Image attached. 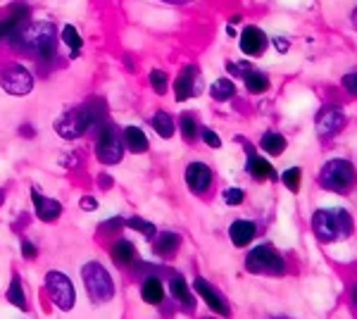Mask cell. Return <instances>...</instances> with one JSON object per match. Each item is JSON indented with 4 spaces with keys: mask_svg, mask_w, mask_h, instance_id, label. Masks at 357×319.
<instances>
[{
    "mask_svg": "<svg viewBox=\"0 0 357 319\" xmlns=\"http://www.w3.org/2000/svg\"><path fill=\"white\" fill-rule=\"evenodd\" d=\"M15 43H20L38 60L50 62L57 50V31L50 22H36V24H26L22 29L15 36Z\"/></svg>",
    "mask_w": 357,
    "mask_h": 319,
    "instance_id": "obj_1",
    "label": "cell"
},
{
    "mask_svg": "<svg viewBox=\"0 0 357 319\" xmlns=\"http://www.w3.org/2000/svg\"><path fill=\"white\" fill-rule=\"evenodd\" d=\"M312 229L317 239L324 243H333L348 239L353 231V219L341 207H326V210H317L312 217Z\"/></svg>",
    "mask_w": 357,
    "mask_h": 319,
    "instance_id": "obj_2",
    "label": "cell"
},
{
    "mask_svg": "<svg viewBox=\"0 0 357 319\" xmlns=\"http://www.w3.org/2000/svg\"><path fill=\"white\" fill-rule=\"evenodd\" d=\"M357 184V172L353 162L345 158H333L319 170V186L333 193H350Z\"/></svg>",
    "mask_w": 357,
    "mask_h": 319,
    "instance_id": "obj_3",
    "label": "cell"
},
{
    "mask_svg": "<svg viewBox=\"0 0 357 319\" xmlns=\"http://www.w3.org/2000/svg\"><path fill=\"white\" fill-rule=\"evenodd\" d=\"M82 274H84V286L93 303H107V300L114 298V281H112L110 272L100 262L84 265Z\"/></svg>",
    "mask_w": 357,
    "mask_h": 319,
    "instance_id": "obj_4",
    "label": "cell"
},
{
    "mask_svg": "<svg viewBox=\"0 0 357 319\" xmlns=\"http://www.w3.org/2000/svg\"><path fill=\"white\" fill-rule=\"evenodd\" d=\"M245 267H248V272H252V274L279 276V274H284L286 262H284V258H281L276 248L267 246V243H262V246L252 248V251L248 253Z\"/></svg>",
    "mask_w": 357,
    "mask_h": 319,
    "instance_id": "obj_5",
    "label": "cell"
},
{
    "mask_svg": "<svg viewBox=\"0 0 357 319\" xmlns=\"http://www.w3.org/2000/svg\"><path fill=\"white\" fill-rule=\"evenodd\" d=\"M96 117V105H82V107H72L67 112H62L60 117L55 119V131L60 133L62 138L72 141V138L84 136V131L91 126V121Z\"/></svg>",
    "mask_w": 357,
    "mask_h": 319,
    "instance_id": "obj_6",
    "label": "cell"
},
{
    "mask_svg": "<svg viewBox=\"0 0 357 319\" xmlns=\"http://www.w3.org/2000/svg\"><path fill=\"white\" fill-rule=\"evenodd\" d=\"M96 153H98V160L102 165H117L122 162V155H124V141L119 136L117 126L112 124H105L100 131V138H98V146H96Z\"/></svg>",
    "mask_w": 357,
    "mask_h": 319,
    "instance_id": "obj_7",
    "label": "cell"
},
{
    "mask_svg": "<svg viewBox=\"0 0 357 319\" xmlns=\"http://www.w3.org/2000/svg\"><path fill=\"white\" fill-rule=\"evenodd\" d=\"M0 89L10 96H26L33 89V77L26 67L8 65L0 69Z\"/></svg>",
    "mask_w": 357,
    "mask_h": 319,
    "instance_id": "obj_8",
    "label": "cell"
},
{
    "mask_svg": "<svg viewBox=\"0 0 357 319\" xmlns=\"http://www.w3.org/2000/svg\"><path fill=\"white\" fill-rule=\"evenodd\" d=\"M45 288H48L50 298H53V303L60 307V310H72L74 307V286L72 281L67 279V274H62V272H48L45 274Z\"/></svg>",
    "mask_w": 357,
    "mask_h": 319,
    "instance_id": "obj_9",
    "label": "cell"
},
{
    "mask_svg": "<svg viewBox=\"0 0 357 319\" xmlns=\"http://www.w3.org/2000/svg\"><path fill=\"white\" fill-rule=\"evenodd\" d=\"M231 72H234V74H238V77H243L245 89L250 91V94H264V91L269 89L267 74L260 72V69L245 67L243 62H231Z\"/></svg>",
    "mask_w": 357,
    "mask_h": 319,
    "instance_id": "obj_10",
    "label": "cell"
},
{
    "mask_svg": "<svg viewBox=\"0 0 357 319\" xmlns=\"http://www.w3.org/2000/svg\"><path fill=\"white\" fill-rule=\"evenodd\" d=\"M345 124V114L341 107H326L324 112L319 114L317 119V133L321 138H329V136H336L338 131L343 129Z\"/></svg>",
    "mask_w": 357,
    "mask_h": 319,
    "instance_id": "obj_11",
    "label": "cell"
},
{
    "mask_svg": "<svg viewBox=\"0 0 357 319\" xmlns=\"http://www.w3.org/2000/svg\"><path fill=\"white\" fill-rule=\"evenodd\" d=\"M186 186L191 188L193 193H205V191L212 186L210 167L203 165V162H191V165L186 167Z\"/></svg>",
    "mask_w": 357,
    "mask_h": 319,
    "instance_id": "obj_12",
    "label": "cell"
},
{
    "mask_svg": "<svg viewBox=\"0 0 357 319\" xmlns=\"http://www.w3.org/2000/svg\"><path fill=\"white\" fill-rule=\"evenodd\" d=\"M200 81V74L195 67H183L181 72H178V77L174 81V94H176V101H186V98L195 96L200 91L198 86Z\"/></svg>",
    "mask_w": 357,
    "mask_h": 319,
    "instance_id": "obj_13",
    "label": "cell"
},
{
    "mask_svg": "<svg viewBox=\"0 0 357 319\" xmlns=\"http://www.w3.org/2000/svg\"><path fill=\"white\" fill-rule=\"evenodd\" d=\"M264 48H267V36H264L262 29L257 27H245L243 34H241V50H243L245 55H262Z\"/></svg>",
    "mask_w": 357,
    "mask_h": 319,
    "instance_id": "obj_14",
    "label": "cell"
},
{
    "mask_svg": "<svg viewBox=\"0 0 357 319\" xmlns=\"http://www.w3.org/2000/svg\"><path fill=\"white\" fill-rule=\"evenodd\" d=\"M31 200H33V210H36L41 222H53V219L60 217L62 205L57 200L48 198V195H43V193H38L36 188L31 191Z\"/></svg>",
    "mask_w": 357,
    "mask_h": 319,
    "instance_id": "obj_15",
    "label": "cell"
},
{
    "mask_svg": "<svg viewBox=\"0 0 357 319\" xmlns=\"http://www.w3.org/2000/svg\"><path fill=\"white\" fill-rule=\"evenodd\" d=\"M193 288H195V293H198L200 298L205 300L207 307H210L212 312H220V315H229L227 303H224V300L220 298V293H217L215 288H212L205 279H200V276H198V279L193 281Z\"/></svg>",
    "mask_w": 357,
    "mask_h": 319,
    "instance_id": "obj_16",
    "label": "cell"
},
{
    "mask_svg": "<svg viewBox=\"0 0 357 319\" xmlns=\"http://www.w3.org/2000/svg\"><path fill=\"white\" fill-rule=\"evenodd\" d=\"M255 234H257V226L252 222H248V219H236L231 224V229H229V236H231L234 246H238V248L248 246V243L255 239Z\"/></svg>",
    "mask_w": 357,
    "mask_h": 319,
    "instance_id": "obj_17",
    "label": "cell"
},
{
    "mask_svg": "<svg viewBox=\"0 0 357 319\" xmlns=\"http://www.w3.org/2000/svg\"><path fill=\"white\" fill-rule=\"evenodd\" d=\"M141 298L146 300L148 305H160L165 298V288H162V281L158 276H148L141 286Z\"/></svg>",
    "mask_w": 357,
    "mask_h": 319,
    "instance_id": "obj_18",
    "label": "cell"
},
{
    "mask_svg": "<svg viewBox=\"0 0 357 319\" xmlns=\"http://www.w3.org/2000/svg\"><path fill=\"white\" fill-rule=\"evenodd\" d=\"M124 146L131 150L134 155L138 153H146L148 150V138L138 126H126L124 129Z\"/></svg>",
    "mask_w": 357,
    "mask_h": 319,
    "instance_id": "obj_19",
    "label": "cell"
},
{
    "mask_svg": "<svg viewBox=\"0 0 357 319\" xmlns=\"http://www.w3.org/2000/svg\"><path fill=\"white\" fill-rule=\"evenodd\" d=\"M169 293H172V298H176L181 305H186V307H193L195 305V300H193V293L188 291V283L183 276H172L169 279Z\"/></svg>",
    "mask_w": 357,
    "mask_h": 319,
    "instance_id": "obj_20",
    "label": "cell"
},
{
    "mask_svg": "<svg viewBox=\"0 0 357 319\" xmlns=\"http://www.w3.org/2000/svg\"><path fill=\"white\" fill-rule=\"evenodd\" d=\"M136 248H134V243H129V241H119V243H114L112 246V260L117 265H122V267H129V265H134L136 262Z\"/></svg>",
    "mask_w": 357,
    "mask_h": 319,
    "instance_id": "obj_21",
    "label": "cell"
},
{
    "mask_svg": "<svg viewBox=\"0 0 357 319\" xmlns=\"http://www.w3.org/2000/svg\"><path fill=\"white\" fill-rule=\"evenodd\" d=\"M178 248V236L172 234V231H165V234H158L153 241V251L162 258H169L172 253H176Z\"/></svg>",
    "mask_w": 357,
    "mask_h": 319,
    "instance_id": "obj_22",
    "label": "cell"
},
{
    "mask_svg": "<svg viewBox=\"0 0 357 319\" xmlns=\"http://www.w3.org/2000/svg\"><path fill=\"white\" fill-rule=\"evenodd\" d=\"M248 172H250L257 181H267V179L274 177V167L264 158H257V155H250V158H248Z\"/></svg>",
    "mask_w": 357,
    "mask_h": 319,
    "instance_id": "obj_23",
    "label": "cell"
},
{
    "mask_svg": "<svg viewBox=\"0 0 357 319\" xmlns=\"http://www.w3.org/2000/svg\"><path fill=\"white\" fill-rule=\"evenodd\" d=\"M260 148L264 150L267 155H281L286 150V138L281 133H264L262 141H260Z\"/></svg>",
    "mask_w": 357,
    "mask_h": 319,
    "instance_id": "obj_24",
    "label": "cell"
},
{
    "mask_svg": "<svg viewBox=\"0 0 357 319\" xmlns=\"http://www.w3.org/2000/svg\"><path fill=\"white\" fill-rule=\"evenodd\" d=\"M153 129L160 133L162 138H172L174 136V119H172V114L167 112H155L153 119H151Z\"/></svg>",
    "mask_w": 357,
    "mask_h": 319,
    "instance_id": "obj_25",
    "label": "cell"
},
{
    "mask_svg": "<svg viewBox=\"0 0 357 319\" xmlns=\"http://www.w3.org/2000/svg\"><path fill=\"white\" fill-rule=\"evenodd\" d=\"M62 43L69 45V50H72V57H77V53L82 50V45H84V38H82V34L77 31V27H72V24H67L65 29H62Z\"/></svg>",
    "mask_w": 357,
    "mask_h": 319,
    "instance_id": "obj_26",
    "label": "cell"
},
{
    "mask_svg": "<svg viewBox=\"0 0 357 319\" xmlns=\"http://www.w3.org/2000/svg\"><path fill=\"white\" fill-rule=\"evenodd\" d=\"M234 91H236V86L231 79H217L210 89V96L215 98V101H229V98L234 96Z\"/></svg>",
    "mask_w": 357,
    "mask_h": 319,
    "instance_id": "obj_27",
    "label": "cell"
},
{
    "mask_svg": "<svg viewBox=\"0 0 357 319\" xmlns=\"http://www.w3.org/2000/svg\"><path fill=\"white\" fill-rule=\"evenodd\" d=\"M8 300L13 303L15 307H20L22 312L26 310V300H24V288H22L20 279H13V283H10L8 288Z\"/></svg>",
    "mask_w": 357,
    "mask_h": 319,
    "instance_id": "obj_28",
    "label": "cell"
},
{
    "mask_svg": "<svg viewBox=\"0 0 357 319\" xmlns=\"http://www.w3.org/2000/svg\"><path fill=\"white\" fill-rule=\"evenodd\" d=\"M281 181L286 184V188H289L291 193H298V191H301V170H298V167L286 170L284 177H281Z\"/></svg>",
    "mask_w": 357,
    "mask_h": 319,
    "instance_id": "obj_29",
    "label": "cell"
},
{
    "mask_svg": "<svg viewBox=\"0 0 357 319\" xmlns=\"http://www.w3.org/2000/svg\"><path fill=\"white\" fill-rule=\"evenodd\" d=\"M126 226H131V229L141 231V234L146 236V239H153V236H155V226L151 222H146V219H141V217L126 219Z\"/></svg>",
    "mask_w": 357,
    "mask_h": 319,
    "instance_id": "obj_30",
    "label": "cell"
},
{
    "mask_svg": "<svg viewBox=\"0 0 357 319\" xmlns=\"http://www.w3.org/2000/svg\"><path fill=\"white\" fill-rule=\"evenodd\" d=\"M151 84H153L155 94L165 96V94H167V84H169V79H167V74H165V72H160V69H153V72H151Z\"/></svg>",
    "mask_w": 357,
    "mask_h": 319,
    "instance_id": "obj_31",
    "label": "cell"
},
{
    "mask_svg": "<svg viewBox=\"0 0 357 319\" xmlns=\"http://www.w3.org/2000/svg\"><path fill=\"white\" fill-rule=\"evenodd\" d=\"M181 133L186 141H193L195 138V119L191 117V114H183L181 117Z\"/></svg>",
    "mask_w": 357,
    "mask_h": 319,
    "instance_id": "obj_32",
    "label": "cell"
},
{
    "mask_svg": "<svg viewBox=\"0 0 357 319\" xmlns=\"http://www.w3.org/2000/svg\"><path fill=\"white\" fill-rule=\"evenodd\" d=\"M224 202H227V205H241V202H243V191L227 188L224 191Z\"/></svg>",
    "mask_w": 357,
    "mask_h": 319,
    "instance_id": "obj_33",
    "label": "cell"
},
{
    "mask_svg": "<svg viewBox=\"0 0 357 319\" xmlns=\"http://www.w3.org/2000/svg\"><path fill=\"white\" fill-rule=\"evenodd\" d=\"M343 89L350 91L353 96H357V69H353V72H348L343 77Z\"/></svg>",
    "mask_w": 357,
    "mask_h": 319,
    "instance_id": "obj_34",
    "label": "cell"
},
{
    "mask_svg": "<svg viewBox=\"0 0 357 319\" xmlns=\"http://www.w3.org/2000/svg\"><path fill=\"white\" fill-rule=\"evenodd\" d=\"M203 138H205L207 146H212V148H220V146H222L220 136H217L215 131H210V129H205V131H203Z\"/></svg>",
    "mask_w": 357,
    "mask_h": 319,
    "instance_id": "obj_35",
    "label": "cell"
},
{
    "mask_svg": "<svg viewBox=\"0 0 357 319\" xmlns=\"http://www.w3.org/2000/svg\"><path fill=\"white\" fill-rule=\"evenodd\" d=\"M82 207H84V210H96V207H98V200H96V198H91V195H86V198L82 200Z\"/></svg>",
    "mask_w": 357,
    "mask_h": 319,
    "instance_id": "obj_36",
    "label": "cell"
},
{
    "mask_svg": "<svg viewBox=\"0 0 357 319\" xmlns=\"http://www.w3.org/2000/svg\"><path fill=\"white\" fill-rule=\"evenodd\" d=\"M22 248H24V258H26V260H31L33 255H36V248H33V246H31V243H29V241H24V243H22Z\"/></svg>",
    "mask_w": 357,
    "mask_h": 319,
    "instance_id": "obj_37",
    "label": "cell"
},
{
    "mask_svg": "<svg viewBox=\"0 0 357 319\" xmlns=\"http://www.w3.org/2000/svg\"><path fill=\"white\" fill-rule=\"evenodd\" d=\"M350 305H353V312H355V317H357V283L353 288H350Z\"/></svg>",
    "mask_w": 357,
    "mask_h": 319,
    "instance_id": "obj_38",
    "label": "cell"
},
{
    "mask_svg": "<svg viewBox=\"0 0 357 319\" xmlns=\"http://www.w3.org/2000/svg\"><path fill=\"white\" fill-rule=\"evenodd\" d=\"M276 50H279V53H286V50H289V40L276 38Z\"/></svg>",
    "mask_w": 357,
    "mask_h": 319,
    "instance_id": "obj_39",
    "label": "cell"
},
{
    "mask_svg": "<svg viewBox=\"0 0 357 319\" xmlns=\"http://www.w3.org/2000/svg\"><path fill=\"white\" fill-rule=\"evenodd\" d=\"M162 3H169V5H183V3H191V0H162Z\"/></svg>",
    "mask_w": 357,
    "mask_h": 319,
    "instance_id": "obj_40",
    "label": "cell"
},
{
    "mask_svg": "<svg viewBox=\"0 0 357 319\" xmlns=\"http://www.w3.org/2000/svg\"><path fill=\"white\" fill-rule=\"evenodd\" d=\"M350 22H353V27L357 29V5H355V10H353V15H350Z\"/></svg>",
    "mask_w": 357,
    "mask_h": 319,
    "instance_id": "obj_41",
    "label": "cell"
},
{
    "mask_svg": "<svg viewBox=\"0 0 357 319\" xmlns=\"http://www.w3.org/2000/svg\"><path fill=\"white\" fill-rule=\"evenodd\" d=\"M0 36H3V29H0Z\"/></svg>",
    "mask_w": 357,
    "mask_h": 319,
    "instance_id": "obj_42",
    "label": "cell"
},
{
    "mask_svg": "<svg viewBox=\"0 0 357 319\" xmlns=\"http://www.w3.org/2000/svg\"><path fill=\"white\" fill-rule=\"evenodd\" d=\"M207 319H210V317H207Z\"/></svg>",
    "mask_w": 357,
    "mask_h": 319,
    "instance_id": "obj_43",
    "label": "cell"
}]
</instances>
